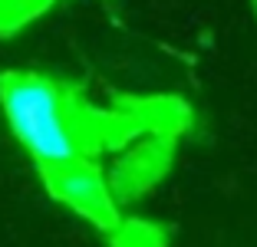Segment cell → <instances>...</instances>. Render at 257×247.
Returning <instances> with one entry per match:
<instances>
[{
	"instance_id": "6da1fadb",
	"label": "cell",
	"mask_w": 257,
	"mask_h": 247,
	"mask_svg": "<svg viewBox=\"0 0 257 247\" xmlns=\"http://www.w3.org/2000/svg\"><path fill=\"white\" fill-rule=\"evenodd\" d=\"M0 105L17 142L40 168H56L83 158V132L69 96L40 73H0Z\"/></svg>"
},
{
	"instance_id": "7a4b0ae2",
	"label": "cell",
	"mask_w": 257,
	"mask_h": 247,
	"mask_svg": "<svg viewBox=\"0 0 257 247\" xmlns=\"http://www.w3.org/2000/svg\"><path fill=\"white\" fill-rule=\"evenodd\" d=\"M46 178L50 195L60 198L63 204H69L73 211H79L83 217H89L96 227L102 231H115L119 227V214L115 204L106 191V181L99 175L96 165H89L86 158H76L69 165H56V168H40Z\"/></svg>"
}]
</instances>
